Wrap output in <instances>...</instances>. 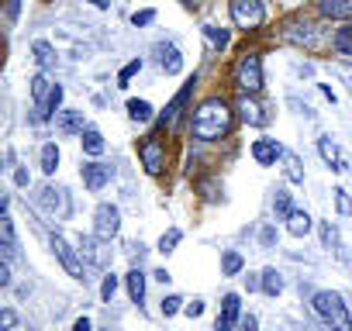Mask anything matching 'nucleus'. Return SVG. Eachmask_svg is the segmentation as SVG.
I'll list each match as a JSON object with an SVG mask.
<instances>
[{
    "label": "nucleus",
    "mask_w": 352,
    "mask_h": 331,
    "mask_svg": "<svg viewBox=\"0 0 352 331\" xmlns=\"http://www.w3.org/2000/svg\"><path fill=\"white\" fill-rule=\"evenodd\" d=\"M90 4H94V8H100V11H107V8H111V0H90Z\"/></svg>",
    "instance_id": "obj_47"
},
{
    "label": "nucleus",
    "mask_w": 352,
    "mask_h": 331,
    "mask_svg": "<svg viewBox=\"0 0 352 331\" xmlns=\"http://www.w3.org/2000/svg\"><path fill=\"white\" fill-rule=\"evenodd\" d=\"M197 190L204 194V201H218V194H221V183H218V180H197Z\"/></svg>",
    "instance_id": "obj_35"
},
{
    "label": "nucleus",
    "mask_w": 352,
    "mask_h": 331,
    "mask_svg": "<svg viewBox=\"0 0 352 331\" xmlns=\"http://www.w3.org/2000/svg\"><path fill=\"white\" fill-rule=\"evenodd\" d=\"M180 238H184V231H180V228H169V231L159 238V252H166V255H169L176 245H180Z\"/></svg>",
    "instance_id": "obj_33"
},
{
    "label": "nucleus",
    "mask_w": 352,
    "mask_h": 331,
    "mask_svg": "<svg viewBox=\"0 0 352 331\" xmlns=\"http://www.w3.org/2000/svg\"><path fill=\"white\" fill-rule=\"evenodd\" d=\"M235 111H239V117H242L245 124H252V128H263V124L270 121V114H266V107L256 100V93H242L239 104H235Z\"/></svg>",
    "instance_id": "obj_12"
},
{
    "label": "nucleus",
    "mask_w": 352,
    "mask_h": 331,
    "mask_svg": "<svg viewBox=\"0 0 352 331\" xmlns=\"http://www.w3.org/2000/svg\"><path fill=\"white\" fill-rule=\"evenodd\" d=\"M204 38L211 42V49H228V32L225 28H218V25H204Z\"/></svg>",
    "instance_id": "obj_30"
},
{
    "label": "nucleus",
    "mask_w": 352,
    "mask_h": 331,
    "mask_svg": "<svg viewBox=\"0 0 352 331\" xmlns=\"http://www.w3.org/2000/svg\"><path fill=\"white\" fill-rule=\"evenodd\" d=\"M128 117H131L135 124L152 121V104H148V100H128Z\"/></svg>",
    "instance_id": "obj_25"
},
{
    "label": "nucleus",
    "mask_w": 352,
    "mask_h": 331,
    "mask_svg": "<svg viewBox=\"0 0 352 331\" xmlns=\"http://www.w3.org/2000/svg\"><path fill=\"white\" fill-rule=\"evenodd\" d=\"M228 131H232V107L221 97H208L190 117V135L201 141H218Z\"/></svg>",
    "instance_id": "obj_1"
},
{
    "label": "nucleus",
    "mask_w": 352,
    "mask_h": 331,
    "mask_svg": "<svg viewBox=\"0 0 352 331\" xmlns=\"http://www.w3.org/2000/svg\"><path fill=\"white\" fill-rule=\"evenodd\" d=\"M194 83H197V80H187V87H184L180 93H176V97H173V104H169V107L162 111V117H159V124H162V128L176 124V117H180L184 104H187V100H190V93H194Z\"/></svg>",
    "instance_id": "obj_16"
},
{
    "label": "nucleus",
    "mask_w": 352,
    "mask_h": 331,
    "mask_svg": "<svg viewBox=\"0 0 352 331\" xmlns=\"http://www.w3.org/2000/svg\"><path fill=\"white\" fill-rule=\"evenodd\" d=\"M283 173H287L290 183H304V166H300V159H297L294 152H287V148H283Z\"/></svg>",
    "instance_id": "obj_24"
},
{
    "label": "nucleus",
    "mask_w": 352,
    "mask_h": 331,
    "mask_svg": "<svg viewBox=\"0 0 352 331\" xmlns=\"http://www.w3.org/2000/svg\"><path fill=\"white\" fill-rule=\"evenodd\" d=\"M239 310H242V300H239V293H225V300H221V314H218V331H228V328H235V321H239Z\"/></svg>",
    "instance_id": "obj_19"
},
{
    "label": "nucleus",
    "mask_w": 352,
    "mask_h": 331,
    "mask_svg": "<svg viewBox=\"0 0 352 331\" xmlns=\"http://www.w3.org/2000/svg\"><path fill=\"white\" fill-rule=\"evenodd\" d=\"M111 166L107 162H83L80 166V176H83V183H87V190H104L107 183H111Z\"/></svg>",
    "instance_id": "obj_13"
},
{
    "label": "nucleus",
    "mask_w": 352,
    "mask_h": 331,
    "mask_svg": "<svg viewBox=\"0 0 352 331\" xmlns=\"http://www.w3.org/2000/svg\"><path fill=\"white\" fill-rule=\"evenodd\" d=\"M335 238H338V235H335V228H331L328 221H321V245L328 249V245H335Z\"/></svg>",
    "instance_id": "obj_41"
},
{
    "label": "nucleus",
    "mask_w": 352,
    "mask_h": 331,
    "mask_svg": "<svg viewBox=\"0 0 352 331\" xmlns=\"http://www.w3.org/2000/svg\"><path fill=\"white\" fill-rule=\"evenodd\" d=\"M131 21H135V28H138V25H148V21H155V11H138Z\"/></svg>",
    "instance_id": "obj_44"
},
{
    "label": "nucleus",
    "mask_w": 352,
    "mask_h": 331,
    "mask_svg": "<svg viewBox=\"0 0 352 331\" xmlns=\"http://www.w3.org/2000/svg\"><path fill=\"white\" fill-rule=\"evenodd\" d=\"M184 314H187V317H201V314H204V300H190V304L184 307Z\"/></svg>",
    "instance_id": "obj_43"
},
{
    "label": "nucleus",
    "mask_w": 352,
    "mask_h": 331,
    "mask_svg": "<svg viewBox=\"0 0 352 331\" xmlns=\"http://www.w3.org/2000/svg\"><path fill=\"white\" fill-rule=\"evenodd\" d=\"M335 49H338L342 56H349V59H352V28L335 32Z\"/></svg>",
    "instance_id": "obj_34"
},
{
    "label": "nucleus",
    "mask_w": 352,
    "mask_h": 331,
    "mask_svg": "<svg viewBox=\"0 0 352 331\" xmlns=\"http://www.w3.org/2000/svg\"><path fill=\"white\" fill-rule=\"evenodd\" d=\"M318 152H321V159L331 166L335 173H349V159L338 152V145H335L331 138H318Z\"/></svg>",
    "instance_id": "obj_17"
},
{
    "label": "nucleus",
    "mask_w": 352,
    "mask_h": 331,
    "mask_svg": "<svg viewBox=\"0 0 352 331\" xmlns=\"http://www.w3.org/2000/svg\"><path fill=\"white\" fill-rule=\"evenodd\" d=\"M242 266H245V262H242L239 252H225V255H221V273H225V276H239Z\"/></svg>",
    "instance_id": "obj_31"
},
{
    "label": "nucleus",
    "mask_w": 352,
    "mask_h": 331,
    "mask_svg": "<svg viewBox=\"0 0 352 331\" xmlns=\"http://www.w3.org/2000/svg\"><path fill=\"white\" fill-rule=\"evenodd\" d=\"M259 242H263V249H273L276 245V228H263L259 231Z\"/></svg>",
    "instance_id": "obj_42"
},
{
    "label": "nucleus",
    "mask_w": 352,
    "mask_h": 331,
    "mask_svg": "<svg viewBox=\"0 0 352 331\" xmlns=\"http://www.w3.org/2000/svg\"><path fill=\"white\" fill-rule=\"evenodd\" d=\"M80 138H83V152H87V155H100V152H104V138H100L97 128H87Z\"/></svg>",
    "instance_id": "obj_27"
},
{
    "label": "nucleus",
    "mask_w": 352,
    "mask_h": 331,
    "mask_svg": "<svg viewBox=\"0 0 352 331\" xmlns=\"http://www.w3.org/2000/svg\"><path fill=\"white\" fill-rule=\"evenodd\" d=\"M94 231H97L104 242H111V238L121 231V211H118L114 204H100V207L94 211Z\"/></svg>",
    "instance_id": "obj_11"
},
{
    "label": "nucleus",
    "mask_w": 352,
    "mask_h": 331,
    "mask_svg": "<svg viewBox=\"0 0 352 331\" xmlns=\"http://www.w3.org/2000/svg\"><path fill=\"white\" fill-rule=\"evenodd\" d=\"M331 194H335V207H338V214H345V218H349V214H352V201H349V194H345L342 187H335Z\"/></svg>",
    "instance_id": "obj_36"
},
{
    "label": "nucleus",
    "mask_w": 352,
    "mask_h": 331,
    "mask_svg": "<svg viewBox=\"0 0 352 331\" xmlns=\"http://www.w3.org/2000/svg\"><path fill=\"white\" fill-rule=\"evenodd\" d=\"M180 304H184V300H180V297H166V300H162V314H166V317H173V314H176V310H184V307H180Z\"/></svg>",
    "instance_id": "obj_40"
},
{
    "label": "nucleus",
    "mask_w": 352,
    "mask_h": 331,
    "mask_svg": "<svg viewBox=\"0 0 352 331\" xmlns=\"http://www.w3.org/2000/svg\"><path fill=\"white\" fill-rule=\"evenodd\" d=\"M124 279H128V297H131V304H142V300H145V273H142V269H131Z\"/></svg>",
    "instance_id": "obj_23"
},
{
    "label": "nucleus",
    "mask_w": 352,
    "mask_h": 331,
    "mask_svg": "<svg viewBox=\"0 0 352 331\" xmlns=\"http://www.w3.org/2000/svg\"><path fill=\"white\" fill-rule=\"evenodd\" d=\"M52 252H56V259L63 262V269H66L73 279H87V276H83V255H80L76 249H69V242H66L63 235H52Z\"/></svg>",
    "instance_id": "obj_10"
},
{
    "label": "nucleus",
    "mask_w": 352,
    "mask_h": 331,
    "mask_svg": "<svg viewBox=\"0 0 352 331\" xmlns=\"http://www.w3.org/2000/svg\"><path fill=\"white\" fill-rule=\"evenodd\" d=\"M180 4H184V8H190V0H180Z\"/></svg>",
    "instance_id": "obj_48"
},
{
    "label": "nucleus",
    "mask_w": 352,
    "mask_h": 331,
    "mask_svg": "<svg viewBox=\"0 0 352 331\" xmlns=\"http://www.w3.org/2000/svg\"><path fill=\"white\" fill-rule=\"evenodd\" d=\"M232 83L239 87V93H259L263 90V59L256 52H245L232 69Z\"/></svg>",
    "instance_id": "obj_4"
},
{
    "label": "nucleus",
    "mask_w": 352,
    "mask_h": 331,
    "mask_svg": "<svg viewBox=\"0 0 352 331\" xmlns=\"http://www.w3.org/2000/svg\"><path fill=\"white\" fill-rule=\"evenodd\" d=\"M242 328H245V331H252V328H256V317H252V314H245V317H242Z\"/></svg>",
    "instance_id": "obj_46"
},
{
    "label": "nucleus",
    "mask_w": 352,
    "mask_h": 331,
    "mask_svg": "<svg viewBox=\"0 0 352 331\" xmlns=\"http://www.w3.org/2000/svg\"><path fill=\"white\" fill-rule=\"evenodd\" d=\"M56 128L63 131V135H83L87 128H83V111H59L56 114Z\"/></svg>",
    "instance_id": "obj_20"
},
{
    "label": "nucleus",
    "mask_w": 352,
    "mask_h": 331,
    "mask_svg": "<svg viewBox=\"0 0 352 331\" xmlns=\"http://www.w3.org/2000/svg\"><path fill=\"white\" fill-rule=\"evenodd\" d=\"M318 11L324 18L342 21V18H352V0H318Z\"/></svg>",
    "instance_id": "obj_21"
},
{
    "label": "nucleus",
    "mask_w": 352,
    "mask_h": 331,
    "mask_svg": "<svg viewBox=\"0 0 352 331\" xmlns=\"http://www.w3.org/2000/svg\"><path fill=\"white\" fill-rule=\"evenodd\" d=\"M118 293V276H104V283H100V300H107L111 304V297Z\"/></svg>",
    "instance_id": "obj_37"
},
{
    "label": "nucleus",
    "mask_w": 352,
    "mask_h": 331,
    "mask_svg": "<svg viewBox=\"0 0 352 331\" xmlns=\"http://www.w3.org/2000/svg\"><path fill=\"white\" fill-rule=\"evenodd\" d=\"M0 249H4V259L8 262L18 259V238H14V221L8 214V204H4V218H0Z\"/></svg>",
    "instance_id": "obj_15"
},
{
    "label": "nucleus",
    "mask_w": 352,
    "mask_h": 331,
    "mask_svg": "<svg viewBox=\"0 0 352 331\" xmlns=\"http://www.w3.org/2000/svg\"><path fill=\"white\" fill-rule=\"evenodd\" d=\"M32 52H35V59H38V66H42V69H52V66H56V52H52V45H49V42H42V38H38V42L32 45Z\"/></svg>",
    "instance_id": "obj_26"
},
{
    "label": "nucleus",
    "mask_w": 352,
    "mask_h": 331,
    "mask_svg": "<svg viewBox=\"0 0 352 331\" xmlns=\"http://www.w3.org/2000/svg\"><path fill=\"white\" fill-rule=\"evenodd\" d=\"M138 69H142V59H135V62H128V66L121 69V76H118V87H128V80H131V76H135Z\"/></svg>",
    "instance_id": "obj_39"
},
{
    "label": "nucleus",
    "mask_w": 352,
    "mask_h": 331,
    "mask_svg": "<svg viewBox=\"0 0 352 331\" xmlns=\"http://www.w3.org/2000/svg\"><path fill=\"white\" fill-rule=\"evenodd\" d=\"M138 159H142V166H145V173L159 176V173L166 170V145H162V138H159V135H148V138L138 145Z\"/></svg>",
    "instance_id": "obj_7"
},
{
    "label": "nucleus",
    "mask_w": 352,
    "mask_h": 331,
    "mask_svg": "<svg viewBox=\"0 0 352 331\" xmlns=\"http://www.w3.org/2000/svg\"><path fill=\"white\" fill-rule=\"evenodd\" d=\"M311 307H314V314H318L321 321H328L331 328L352 331V314H349L342 293H335V290H318V293L311 297Z\"/></svg>",
    "instance_id": "obj_2"
},
{
    "label": "nucleus",
    "mask_w": 352,
    "mask_h": 331,
    "mask_svg": "<svg viewBox=\"0 0 352 331\" xmlns=\"http://www.w3.org/2000/svg\"><path fill=\"white\" fill-rule=\"evenodd\" d=\"M76 245H80V255H83V262H90L94 269H107V262H111V252L104 249V238L94 231V235H80L76 238Z\"/></svg>",
    "instance_id": "obj_9"
},
{
    "label": "nucleus",
    "mask_w": 352,
    "mask_h": 331,
    "mask_svg": "<svg viewBox=\"0 0 352 331\" xmlns=\"http://www.w3.org/2000/svg\"><path fill=\"white\" fill-rule=\"evenodd\" d=\"M56 166H59V148H56V141H45L42 145V173H56Z\"/></svg>",
    "instance_id": "obj_29"
},
{
    "label": "nucleus",
    "mask_w": 352,
    "mask_h": 331,
    "mask_svg": "<svg viewBox=\"0 0 352 331\" xmlns=\"http://www.w3.org/2000/svg\"><path fill=\"white\" fill-rule=\"evenodd\" d=\"M280 290H283V276H280L273 266L263 269V293H266V297H276Z\"/></svg>",
    "instance_id": "obj_28"
},
{
    "label": "nucleus",
    "mask_w": 352,
    "mask_h": 331,
    "mask_svg": "<svg viewBox=\"0 0 352 331\" xmlns=\"http://www.w3.org/2000/svg\"><path fill=\"white\" fill-rule=\"evenodd\" d=\"M0 328H4V331H14V328H18V314H14L11 307L0 310Z\"/></svg>",
    "instance_id": "obj_38"
},
{
    "label": "nucleus",
    "mask_w": 352,
    "mask_h": 331,
    "mask_svg": "<svg viewBox=\"0 0 352 331\" xmlns=\"http://www.w3.org/2000/svg\"><path fill=\"white\" fill-rule=\"evenodd\" d=\"M273 211H276V218H283V221H287V218H290V211H294V207H290V194H287L283 187H280V190H276V197H273Z\"/></svg>",
    "instance_id": "obj_32"
},
{
    "label": "nucleus",
    "mask_w": 352,
    "mask_h": 331,
    "mask_svg": "<svg viewBox=\"0 0 352 331\" xmlns=\"http://www.w3.org/2000/svg\"><path fill=\"white\" fill-rule=\"evenodd\" d=\"M252 159L259 166H276V159H283V145L276 138H256L252 141Z\"/></svg>",
    "instance_id": "obj_14"
},
{
    "label": "nucleus",
    "mask_w": 352,
    "mask_h": 331,
    "mask_svg": "<svg viewBox=\"0 0 352 331\" xmlns=\"http://www.w3.org/2000/svg\"><path fill=\"white\" fill-rule=\"evenodd\" d=\"M232 21L245 32H256L266 21V8L263 0H232Z\"/></svg>",
    "instance_id": "obj_5"
},
{
    "label": "nucleus",
    "mask_w": 352,
    "mask_h": 331,
    "mask_svg": "<svg viewBox=\"0 0 352 331\" xmlns=\"http://www.w3.org/2000/svg\"><path fill=\"white\" fill-rule=\"evenodd\" d=\"M287 231H290L294 238H304V235L311 231V214H307V211H290V218H287Z\"/></svg>",
    "instance_id": "obj_22"
},
{
    "label": "nucleus",
    "mask_w": 352,
    "mask_h": 331,
    "mask_svg": "<svg viewBox=\"0 0 352 331\" xmlns=\"http://www.w3.org/2000/svg\"><path fill=\"white\" fill-rule=\"evenodd\" d=\"M14 183H18V187H28V173H25V170H14Z\"/></svg>",
    "instance_id": "obj_45"
},
{
    "label": "nucleus",
    "mask_w": 352,
    "mask_h": 331,
    "mask_svg": "<svg viewBox=\"0 0 352 331\" xmlns=\"http://www.w3.org/2000/svg\"><path fill=\"white\" fill-rule=\"evenodd\" d=\"M38 207L42 211H49L52 218H69L73 214V204H69V190L66 187H42V194H38Z\"/></svg>",
    "instance_id": "obj_8"
},
{
    "label": "nucleus",
    "mask_w": 352,
    "mask_h": 331,
    "mask_svg": "<svg viewBox=\"0 0 352 331\" xmlns=\"http://www.w3.org/2000/svg\"><path fill=\"white\" fill-rule=\"evenodd\" d=\"M349 28H352V25H349Z\"/></svg>",
    "instance_id": "obj_49"
},
{
    "label": "nucleus",
    "mask_w": 352,
    "mask_h": 331,
    "mask_svg": "<svg viewBox=\"0 0 352 331\" xmlns=\"http://www.w3.org/2000/svg\"><path fill=\"white\" fill-rule=\"evenodd\" d=\"M155 56H159V66H162L169 76H176V73L184 69L180 49H176V45H169V42H159V45H155Z\"/></svg>",
    "instance_id": "obj_18"
},
{
    "label": "nucleus",
    "mask_w": 352,
    "mask_h": 331,
    "mask_svg": "<svg viewBox=\"0 0 352 331\" xmlns=\"http://www.w3.org/2000/svg\"><path fill=\"white\" fill-rule=\"evenodd\" d=\"M32 100H35V121H45L52 114H59V104H63V87L52 83L45 73H38L32 80Z\"/></svg>",
    "instance_id": "obj_3"
},
{
    "label": "nucleus",
    "mask_w": 352,
    "mask_h": 331,
    "mask_svg": "<svg viewBox=\"0 0 352 331\" xmlns=\"http://www.w3.org/2000/svg\"><path fill=\"white\" fill-rule=\"evenodd\" d=\"M283 38H287L290 45H297V49H307V52H314V49L321 45L318 28H314L311 21H300V18H294V21L283 25Z\"/></svg>",
    "instance_id": "obj_6"
}]
</instances>
